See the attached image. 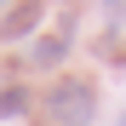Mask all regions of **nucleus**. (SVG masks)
Returning a JSON list of instances; mask_svg holds the SVG:
<instances>
[{"instance_id":"nucleus-1","label":"nucleus","mask_w":126,"mask_h":126,"mask_svg":"<svg viewBox=\"0 0 126 126\" xmlns=\"http://www.w3.org/2000/svg\"><path fill=\"white\" fill-rule=\"evenodd\" d=\"M92 109H97L92 80H57V86L46 92V115H52V126H86Z\"/></svg>"},{"instance_id":"nucleus-2","label":"nucleus","mask_w":126,"mask_h":126,"mask_svg":"<svg viewBox=\"0 0 126 126\" xmlns=\"http://www.w3.org/2000/svg\"><path fill=\"white\" fill-rule=\"evenodd\" d=\"M34 23H40V0H23V6H12V12H6L0 34H6V40H17V34H29Z\"/></svg>"},{"instance_id":"nucleus-3","label":"nucleus","mask_w":126,"mask_h":126,"mask_svg":"<svg viewBox=\"0 0 126 126\" xmlns=\"http://www.w3.org/2000/svg\"><path fill=\"white\" fill-rule=\"evenodd\" d=\"M29 57L40 63V69H57V63L69 57V40H63V34H52V40H34V46H29Z\"/></svg>"},{"instance_id":"nucleus-4","label":"nucleus","mask_w":126,"mask_h":126,"mask_svg":"<svg viewBox=\"0 0 126 126\" xmlns=\"http://www.w3.org/2000/svg\"><path fill=\"white\" fill-rule=\"evenodd\" d=\"M23 109H29V92L23 86H6V92H0V120H17Z\"/></svg>"},{"instance_id":"nucleus-5","label":"nucleus","mask_w":126,"mask_h":126,"mask_svg":"<svg viewBox=\"0 0 126 126\" xmlns=\"http://www.w3.org/2000/svg\"><path fill=\"white\" fill-rule=\"evenodd\" d=\"M103 12H109V29H120V23H126V0H103Z\"/></svg>"},{"instance_id":"nucleus-6","label":"nucleus","mask_w":126,"mask_h":126,"mask_svg":"<svg viewBox=\"0 0 126 126\" xmlns=\"http://www.w3.org/2000/svg\"><path fill=\"white\" fill-rule=\"evenodd\" d=\"M115 126H126V115H120V120H115Z\"/></svg>"},{"instance_id":"nucleus-7","label":"nucleus","mask_w":126,"mask_h":126,"mask_svg":"<svg viewBox=\"0 0 126 126\" xmlns=\"http://www.w3.org/2000/svg\"><path fill=\"white\" fill-rule=\"evenodd\" d=\"M0 6H6V0H0Z\"/></svg>"}]
</instances>
